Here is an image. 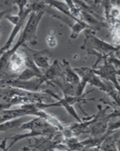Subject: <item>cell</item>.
I'll list each match as a JSON object with an SVG mask.
<instances>
[{"label": "cell", "instance_id": "cell-7", "mask_svg": "<svg viewBox=\"0 0 120 151\" xmlns=\"http://www.w3.org/2000/svg\"><path fill=\"white\" fill-rule=\"evenodd\" d=\"M31 12H32V10H31L30 4L28 3V6H27L26 9L25 10L24 15H23L22 19H21L19 23L17 25H16V26H14L13 30H12L10 37H8L6 43L4 44L1 48H0V57H1V56H3L6 52H8V50H9L10 46H11L12 42H13L14 38H15V36L18 34V32H19V30H21V28H22L23 25H24V22H26V19L27 18V17L30 14Z\"/></svg>", "mask_w": 120, "mask_h": 151}, {"label": "cell", "instance_id": "cell-10", "mask_svg": "<svg viewBox=\"0 0 120 151\" xmlns=\"http://www.w3.org/2000/svg\"><path fill=\"white\" fill-rule=\"evenodd\" d=\"M62 66V70L64 72V75L65 76V79L67 83L70 84L72 87H78V85H79L80 83V80L78 75L76 72H75L74 70H72L71 68L70 65H69V63L66 61V60H63V63H60Z\"/></svg>", "mask_w": 120, "mask_h": 151}, {"label": "cell", "instance_id": "cell-12", "mask_svg": "<svg viewBox=\"0 0 120 151\" xmlns=\"http://www.w3.org/2000/svg\"><path fill=\"white\" fill-rule=\"evenodd\" d=\"M23 117L19 119H14L12 120L6 121L5 122L0 124V132L8 131L10 130L18 129V128L22 124Z\"/></svg>", "mask_w": 120, "mask_h": 151}, {"label": "cell", "instance_id": "cell-2", "mask_svg": "<svg viewBox=\"0 0 120 151\" xmlns=\"http://www.w3.org/2000/svg\"><path fill=\"white\" fill-rule=\"evenodd\" d=\"M18 129L25 130L28 129L30 130V133L28 134H24V135H15L12 137H10V139H12V142L8 148H6V150L9 149L14 145L16 142H17L19 140L24 139V138L31 137V136H37V135H46V136H52L54 134V128H53L52 124H50L43 119V117H38L37 118L32 119L28 122L24 123L18 128Z\"/></svg>", "mask_w": 120, "mask_h": 151}, {"label": "cell", "instance_id": "cell-11", "mask_svg": "<svg viewBox=\"0 0 120 151\" xmlns=\"http://www.w3.org/2000/svg\"><path fill=\"white\" fill-rule=\"evenodd\" d=\"M61 69L60 64L58 63V60H56L54 63L52 65L50 66L49 68L47 69L46 72L43 74V76L41 78V83H43L44 81H49V80H52L55 78L56 76H58L61 74Z\"/></svg>", "mask_w": 120, "mask_h": 151}, {"label": "cell", "instance_id": "cell-3", "mask_svg": "<svg viewBox=\"0 0 120 151\" xmlns=\"http://www.w3.org/2000/svg\"><path fill=\"white\" fill-rule=\"evenodd\" d=\"M87 35V39L85 41L89 43V45L91 46L93 49L96 50L97 51L100 52L101 54H104V56H109L113 52H116V51L119 50V47H116V46H113L111 44L107 43L106 42L102 41L99 39L95 36L94 33L92 31L88 30L85 32Z\"/></svg>", "mask_w": 120, "mask_h": 151}, {"label": "cell", "instance_id": "cell-5", "mask_svg": "<svg viewBox=\"0 0 120 151\" xmlns=\"http://www.w3.org/2000/svg\"><path fill=\"white\" fill-rule=\"evenodd\" d=\"M24 49V54L29 56L38 68L47 69L50 66V60L51 53L47 50L36 51L31 49L28 45H23Z\"/></svg>", "mask_w": 120, "mask_h": 151}, {"label": "cell", "instance_id": "cell-1", "mask_svg": "<svg viewBox=\"0 0 120 151\" xmlns=\"http://www.w3.org/2000/svg\"><path fill=\"white\" fill-rule=\"evenodd\" d=\"M45 14V12L44 11L39 12H30L28 22H27L26 26L22 31V35H21L19 39L15 45L12 49L6 52L0 58V70H2L8 65V60H9L10 56L14 52H17L19 47L26 45L28 42L30 43L32 45L37 44V30L42 17Z\"/></svg>", "mask_w": 120, "mask_h": 151}, {"label": "cell", "instance_id": "cell-13", "mask_svg": "<svg viewBox=\"0 0 120 151\" xmlns=\"http://www.w3.org/2000/svg\"><path fill=\"white\" fill-rule=\"evenodd\" d=\"M34 76L40 78H41L42 76H40L39 74H38L37 72H35L34 71L31 70V69L28 68H26V69L22 72L19 75V76L17 78V81H20V82H25L28 81V80L31 79L32 78H34Z\"/></svg>", "mask_w": 120, "mask_h": 151}, {"label": "cell", "instance_id": "cell-9", "mask_svg": "<svg viewBox=\"0 0 120 151\" xmlns=\"http://www.w3.org/2000/svg\"><path fill=\"white\" fill-rule=\"evenodd\" d=\"M8 63H9L10 70L15 74H20L26 68L25 56L17 52H14L10 56Z\"/></svg>", "mask_w": 120, "mask_h": 151}, {"label": "cell", "instance_id": "cell-16", "mask_svg": "<svg viewBox=\"0 0 120 151\" xmlns=\"http://www.w3.org/2000/svg\"><path fill=\"white\" fill-rule=\"evenodd\" d=\"M12 9H6V10H2V11H0V21H1L2 19L5 17L8 14L10 13V12H12Z\"/></svg>", "mask_w": 120, "mask_h": 151}, {"label": "cell", "instance_id": "cell-15", "mask_svg": "<svg viewBox=\"0 0 120 151\" xmlns=\"http://www.w3.org/2000/svg\"><path fill=\"white\" fill-rule=\"evenodd\" d=\"M6 19H8L9 22L11 23V24L13 25V26H16V25H17L19 22L21 21L22 19H20L18 15H12V14H10V13L8 14L7 15H6L5 17H4Z\"/></svg>", "mask_w": 120, "mask_h": 151}, {"label": "cell", "instance_id": "cell-14", "mask_svg": "<svg viewBox=\"0 0 120 151\" xmlns=\"http://www.w3.org/2000/svg\"><path fill=\"white\" fill-rule=\"evenodd\" d=\"M46 42H47V45L52 48L55 47L57 45V40L53 34H49V35L46 37Z\"/></svg>", "mask_w": 120, "mask_h": 151}, {"label": "cell", "instance_id": "cell-8", "mask_svg": "<svg viewBox=\"0 0 120 151\" xmlns=\"http://www.w3.org/2000/svg\"><path fill=\"white\" fill-rule=\"evenodd\" d=\"M35 115V112L28 109H19L4 110L0 111V124L6 121L12 120L19 117H24V115Z\"/></svg>", "mask_w": 120, "mask_h": 151}, {"label": "cell", "instance_id": "cell-6", "mask_svg": "<svg viewBox=\"0 0 120 151\" xmlns=\"http://www.w3.org/2000/svg\"><path fill=\"white\" fill-rule=\"evenodd\" d=\"M97 76L104 78L107 81H110L114 84L116 87L117 91H119V81L117 80V75L119 74V71L115 68V67L111 63H105L104 66L101 67L98 70H92Z\"/></svg>", "mask_w": 120, "mask_h": 151}, {"label": "cell", "instance_id": "cell-4", "mask_svg": "<svg viewBox=\"0 0 120 151\" xmlns=\"http://www.w3.org/2000/svg\"><path fill=\"white\" fill-rule=\"evenodd\" d=\"M78 75L82 77V82L80 83L81 85L86 87L87 83H90L91 85L96 86L100 88V89L107 92L108 87L104 85V83L99 78V77L93 72L91 69L87 68H75L73 69Z\"/></svg>", "mask_w": 120, "mask_h": 151}]
</instances>
